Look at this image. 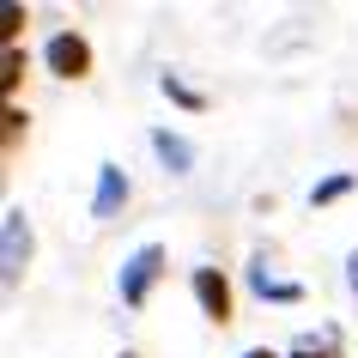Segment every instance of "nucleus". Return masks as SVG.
Here are the masks:
<instances>
[{
  "mask_svg": "<svg viewBox=\"0 0 358 358\" xmlns=\"http://www.w3.org/2000/svg\"><path fill=\"white\" fill-rule=\"evenodd\" d=\"M19 24H24V6H0V43L19 49Z\"/></svg>",
  "mask_w": 358,
  "mask_h": 358,
  "instance_id": "obj_11",
  "label": "nucleus"
},
{
  "mask_svg": "<svg viewBox=\"0 0 358 358\" xmlns=\"http://www.w3.org/2000/svg\"><path fill=\"white\" fill-rule=\"evenodd\" d=\"M285 358H340V346H334V334H322V340H316V334H303Z\"/></svg>",
  "mask_w": 358,
  "mask_h": 358,
  "instance_id": "obj_8",
  "label": "nucleus"
},
{
  "mask_svg": "<svg viewBox=\"0 0 358 358\" xmlns=\"http://www.w3.org/2000/svg\"><path fill=\"white\" fill-rule=\"evenodd\" d=\"M152 152L164 158V170H170V176H189V164H194V146L182 140V134H170V128H158V134H152Z\"/></svg>",
  "mask_w": 358,
  "mask_h": 358,
  "instance_id": "obj_6",
  "label": "nucleus"
},
{
  "mask_svg": "<svg viewBox=\"0 0 358 358\" xmlns=\"http://www.w3.org/2000/svg\"><path fill=\"white\" fill-rule=\"evenodd\" d=\"M19 79H24V55H19V49H6V61H0V92L13 97V92H19Z\"/></svg>",
  "mask_w": 358,
  "mask_h": 358,
  "instance_id": "obj_10",
  "label": "nucleus"
},
{
  "mask_svg": "<svg viewBox=\"0 0 358 358\" xmlns=\"http://www.w3.org/2000/svg\"><path fill=\"white\" fill-rule=\"evenodd\" d=\"M164 97H176V103H182V110H201V92H189V85H182V79H164Z\"/></svg>",
  "mask_w": 358,
  "mask_h": 358,
  "instance_id": "obj_13",
  "label": "nucleus"
},
{
  "mask_svg": "<svg viewBox=\"0 0 358 358\" xmlns=\"http://www.w3.org/2000/svg\"><path fill=\"white\" fill-rule=\"evenodd\" d=\"M24 267H31V219L19 207H6V219H0V280L19 285Z\"/></svg>",
  "mask_w": 358,
  "mask_h": 358,
  "instance_id": "obj_2",
  "label": "nucleus"
},
{
  "mask_svg": "<svg viewBox=\"0 0 358 358\" xmlns=\"http://www.w3.org/2000/svg\"><path fill=\"white\" fill-rule=\"evenodd\" d=\"M189 285H194V303H201V316L225 328V322H231V280L219 273V267H194V280H189Z\"/></svg>",
  "mask_w": 358,
  "mask_h": 358,
  "instance_id": "obj_4",
  "label": "nucleus"
},
{
  "mask_svg": "<svg viewBox=\"0 0 358 358\" xmlns=\"http://www.w3.org/2000/svg\"><path fill=\"white\" fill-rule=\"evenodd\" d=\"M346 189H352V176H328V182H316V189H310V207H334Z\"/></svg>",
  "mask_w": 358,
  "mask_h": 358,
  "instance_id": "obj_9",
  "label": "nucleus"
},
{
  "mask_svg": "<svg viewBox=\"0 0 358 358\" xmlns=\"http://www.w3.org/2000/svg\"><path fill=\"white\" fill-rule=\"evenodd\" d=\"M158 273H164V243H140V249L128 255V262H122V280H115L122 303H128V310H140V303L152 298Z\"/></svg>",
  "mask_w": 358,
  "mask_h": 358,
  "instance_id": "obj_1",
  "label": "nucleus"
},
{
  "mask_svg": "<svg viewBox=\"0 0 358 358\" xmlns=\"http://www.w3.org/2000/svg\"><path fill=\"white\" fill-rule=\"evenodd\" d=\"M43 61H49L55 79H85L92 73V43L79 37V31H55V37L43 43Z\"/></svg>",
  "mask_w": 358,
  "mask_h": 358,
  "instance_id": "obj_3",
  "label": "nucleus"
},
{
  "mask_svg": "<svg viewBox=\"0 0 358 358\" xmlns=\"http://www.w3.org/2000/svg\"><path fill=\"white\" fill-rule=\"evenodd\" d=\"M346 285H352V292H358V255H352V262H346Z\"/></svg>",
  "mask_w": 358,
  "mask_h": 358,
  "instance_id": "obj_14",
  "label": "nucleus"
},
{
  "mask_svg": "<svg viewBox=\"0 0 358 358\" xmlns=\"http://www.w3.org/2000/svg\"><path fill=\"white\" fill-rule=\"evenodd\" d=\"M0 122H6V152H13V146H19V134H24V110H19V103H6Z\"/></svg>",
  "mask_w": 358,
  "mask_h": 358,
  "instance_id": "obj_12",
  "label": "nucleus"
},
{
  "mask_svg": "<svg viewBox=\"0 0 358 358\" xmlns=\"http://www.w3.org/2000/svg\"><path fill=\"white\" fill-rule=\"evenodd\" d=\"M128 207V176L122 164H97V194H92V219H115Z\"/></svg>",
  "mask_w": 358,
  "mask_h": 358,
  "instance_id": "obj_5",
  "label": "nucleus"
},
{
  "mask_svg": "<svg viewBox=\"0 0 358 358\" xmlns=\"http://www.w3.org/2000/svg\"><path fill=\"white\" fill-rule=\"evenodd\" d=\"M122 358H140V352H122Z\"/></svg>",
  "mask_w": 358,
  "mask_h": 358,
  "instance_id": "obj_16",
  "label": "nucleus"
},
{
  "mask_svg": "<svg viewBox=\"0 0 358 358\" xmlns=\"http://www.w3.org/2000/svg\"><path fill=\"white\" fill-rule=\"evenodd\" d=\"M249 285H255L262 298H273V303H298V285H292V280H273V273H267V262L249 267Z\"/></svg>",
  "mask_w": 358,
  "mask_h": 358,
  "instance_id": "obj_7",
  "label": "nucleus"
},
{
  "mask_svg": "<svg viewBox=\"0 0 358 358\" xmlns=\"http://www.w3.org/2000/svg\"><path fill=\"white\" fill-rule=\"evenodd\" d=\"M243 358H280V352H267V346H249V352Z\"/></svg>",
  "mask_w": 358,
  "mask_h": 358,
  "instance_id": "obj_15",
  "label": "nucleus"
}]
</instances>
